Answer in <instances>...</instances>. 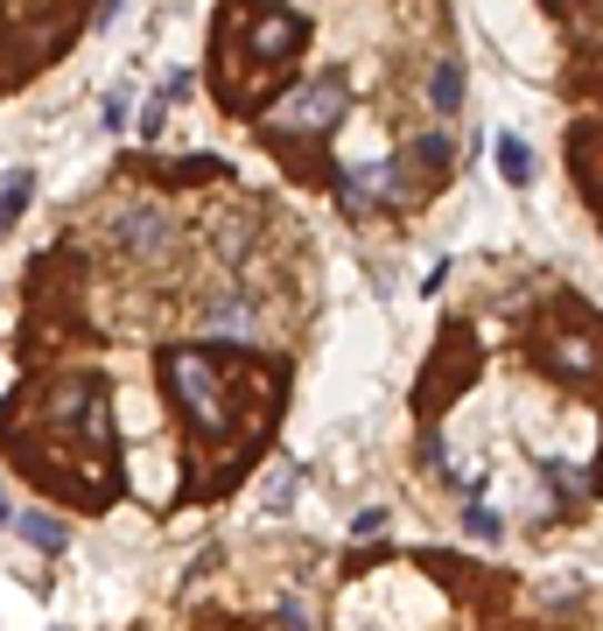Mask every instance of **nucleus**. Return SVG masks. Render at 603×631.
<instances>
[{
    "label": "nucleus",
    "instance_id": "39448f33",
    "mask_svg": "<svg viewBox=\"0 0 603 631\" xmlns=\"http://www.w3.org/2000/svg\"><path fill=\"white\" fill-rule=\"evenodd\" d=\"M197 323H204V330H225V337H245V330H253V302L225 288V296H211L204 309H197Z\"/></svg>",
    "mask_w": 603,
    "mask_h": 631
},
{
    "label": "nucleus",
    "instance_id": "f257e3e1",
    "mask_svg": "<svg viewBox=\"0 0 603 631\" xmlns=\"http://www.w3.org/2000/svg\"><path fill=\"white\" fill-rule=\"evenodd\" d=\"M169 387L190 408L197 435H218V428H225V387H218V358L211 351H175L169 358Z\"/></svg>",
    "mask_w": 603,
    "mask_h": 631
},
{
    "label": "nucleus",
    "instance_id": "0eeeda50",
    "mask_svg": "<svg viewBox=\"0 0 603 631\" xmlns=\"http://www.w3.org/2000/svg\"><path fill=\"white\" fill-rule=\"evenodd\" d=\"M29 190H36V176H29V169H14L8 183H0V232H8V224L21 218V204H29Z\"/></svg>",
    "mask_w": 603,
    "mask_h": 631
},
{
    "label": "nucleus",
    "instance_id": "20e7f679",
    "mask_svg": "<svg viewBox=\"0 0 603 631\" xmlns=\"http://www.w3.org/2000/svg\"><path fill=\"white\" fill-rule=\"evenodd\" d=\"M288 50H302V21L274 8V14H260L253 21V57H288Z\"/></svg>",
    "mask_w": 603,
    "mask_h": 631
},
{
    "label": "nucleus",
    "instance_id": "ddd939ff",
    "mask_svg": "<svg viewBox=\"0 0 603 631\" xmlns=\"http://www.w3.org/2000/svg\"><path fill=\"white\" fill-rule=\"evenodd\" d=\"M0 520H8V491H0Z\"/></svg>",
    "mask_w": 603,
    "mask_h": 631
},
{
    "label": "nucleus",
    "instance_id": "9d476101",
    "mask_svg": "<svg viewBox=\"0 0 603 631\" xmlns=\"http://www.w3.org/2000/svg\"><path fill=\"white\" fill-rule=\"evenodd\" d=\"M295 491H302V478H295V470H288V478H274V491H267V499H274V505H288V499H295Z\"/></svg>",
    "mask_w": 603,
    "mask_h": 631
},
{
    "label": "nucleus",
    "instance_id": "f03ea898",
    "mask_svg": "<svg viewBox=\"0 0 603 631\" xmlns=\"http://www.w3.org/2000/svg\"><path fill=\"white\" fill-rule=\"evenodd\" d=\"M344 106H351L344 78H316V84H302V92L274 112V127H281V133H288V127H295V133H323V127H338Z\"/></svg>",
    "mask_w": 603,
    "mask_h": 631
},
{
    "label": "nucleus",
    "instance_id": "6e6552de",
    "mask_svg": "<svg viewBox=\"0 0 603 631\" xmlns=\"http://www.w3.org/2000/svg\"><path fill=\"white\" fill-rule=\"evenodd\" d=\"M429 99H435L442 112H456V99H463V71H456V63H442V71H435V84H429Z\"/></svg>",
    "mask_w": 603,
    "mask_h": 631
},
{
    "label": "nucleus",
    "instance_id": "f8f14e48",
    "mask_svg": "<svg viewBox=\"0 0 603 631\" xmlns=\"http://www.w3.org/2000/svg\"><path fill=\"white\" fill-rule=\"evenodd\" d=\"M471 533H478V540H499V520H491V512L478 505V512H471Z\"/></svg>",
    "mask_w": 603,
    "mask_h": 631
},
{
    "label": "nucleus",
    "instance_id": "9b49d317",
    "mask_svg": "<svg viewBox=\"0 0 603 631\" xmlns=\"http://www.w3.org/2000/svg\"><path fill=\"white\" fill-rule=\"evenodd\" d=\"M105 127H113V133L127 127V92H113V99H105Z\"/></svg>",
    "mask_w": 603,
    "mask_h": 631
},
{
    "label": "nucleus",
    "instance_id": "7ed1b4c3",
    "mask_svg": "<svg viewBox=\"0 0 603 631\" xmlns=\"http://www.w3.org/2000/svg\"><path fill=\"white\" fill-rule=\"evenodd\" d=\"M113 232H120V246H133V260H169L175 253V218L154 211V204H127L113 218Z\"/></svg>",
    "mask_w": 603,
    "mask_h": 631
},
{
    "label": "nucleus",
    "instance_id": "423d86ee",
    "mask_svg": "<svg viewBox=\"0 0 603 631\" xmlns=\"http://www.w3.org/2000/svg\"><path fill=\"white\" fill-rule=\"evenodd\" d=\"M21 540H29L36 554H63V527L50 520V512H29V520H21Z\"/></svg>",
    "mask_w": 603,
    "mask_h": 631
},
{
    "label": "nucleus",
    "instance_id": "1a4fd4ad",
    "mask_svg": "<svg viewBox=\"0 0 603 631\" xmlns=\"http://www.w3.org/2000/svg\"><path fill=\"white\" fill-rule=\"evenodd\" d=\"M499 169H505V183H526V176H533V154H526L520 141H499Z\"/></svg>",
    "mask_w": 603,
    "mask_h": 631
}]
</instances>
